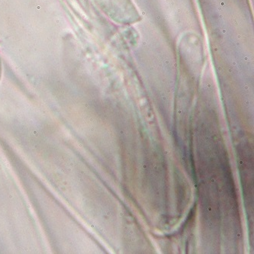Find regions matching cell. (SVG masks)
Listing matches in <instances>:
<instances>
[{"mask_svg": "<svg viewBox=\"0 0 254 254\" xmlns=\"http://www.w3.org/2000/svg\"><path fill=\"white\" fill-rule=\"evenodd\" d=\"M1 75H2V64H1V59H0V79H1Z\"/></svg>", "mask_w": 254, "mask_h": 254, "instance_id": "cell-1", "label": "cell"}]
</instances>
